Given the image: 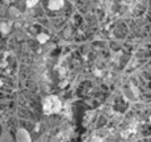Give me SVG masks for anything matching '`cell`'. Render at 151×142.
<instances>
[{
	"mask_svg": "<svg viewBox=\"0 0 151 142\" xmlns=\"http://www.w3.org/2000/svg\"><path fill=\"white\" fill-rule=\"evenodd\" d=\"M42 109L45 115H54L60 112L62 109V101L57 96H47L42 103Z\"/></svg>",
	"mask_w": 151,
	"mask_h": 142,
	"instance_id": "1",
	"label": "cell"
},
{
	"mask_svg": "<svg viewBox=\"0 0 151 142\" xmlns=\"http://www.w3.org/2000/svg\"><path fill=\"white\" fill-rule=\"evenodd\" d=\"M16 140L17 142H32L30 141V136L25 129H20L16 134Z\"/></svg>",
	"mask_w": 151,
	"mask_h": 142,
	"instance_id": "2",
	"label": "cell"
},
{
	"mask_svg": "<svg viewBox=\"0 0 151 142\" xmlns=\"http://www.w3.org/2000/svg\"><path fill=\"white\" fill-rule=\"evenodd\" d=\"M60 7H62V3H60V0H51L50 8H53V9H57V8H60Z\"/></svg>",
	"mask_w": 151,
	"mask_h": 142,
	"instance_id": "3",
	"label": "cell"
}]
</instances>
